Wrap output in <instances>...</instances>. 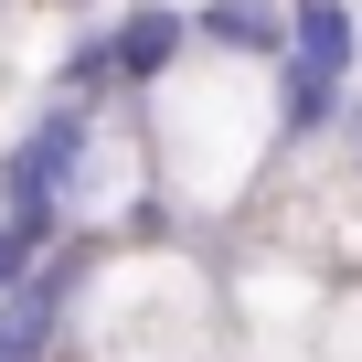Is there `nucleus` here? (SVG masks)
Masks as SVG:
<instances>
[{
  "mask_svg": "<svg viewBox=\"0 0 362 362\" xmlns=\"http://www.w3.org/2000/svg\"><path fill=\"white\" fill-rule=\"evenodd\" d=\"M351 64H362V22L351 0H288V54H277V139H320L351 107Z\"/></svg>",
  "mask_w": 362,
  "mask_h": 362,
  "instance_id": "obj_1",
  "label": "nucleus"
},
{
  "mask_svg": "<svg viewBox=\"0 0 362 362\" xmlns=\"http://www.w3.org/2000/svg\"><path fill=\"white\" fill-rule=\"evenodd\" d=\"M192 43L203 54H235V64H277L288 54V0H203Z\"/></svg>",
  "mask_w": 362,
  "mask_h": 362,
  "instance_id": "obj_2",
  "label": "nucleus"
},
{
  "mask_svg": "<svg viewBox=\"0 0 362 362\" xmlns=\"http://www.w3.org/2000/svg\"><path fill=\"white\" fill-rule=\"evenodd\" d=\"M64 288H75V256H54V267H33L11 298H0V362H43V341H54V309H64Z\"/></svg>",
  "mask_w": 362,
  "mask_h": 362,
  "instance_id": "obj_3",
  "label": "nucleus"
}]
</instances>
